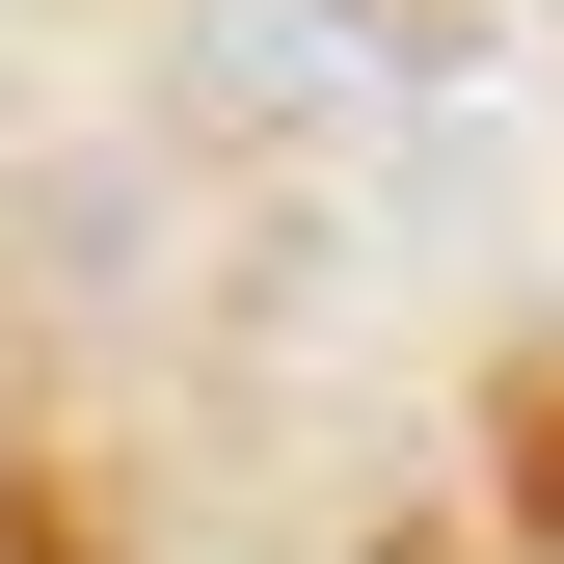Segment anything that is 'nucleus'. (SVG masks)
Wrapping results in <instances>:
<instances>
[{
    "label": "nucleus",
    "mask_w": 564,
    "mask_h": 564,
    "mask_svg": "<svg viewBox=\"0 0 564 564\" xmlns=\"http://www.w3.org/2000/svg\"><path fill=\"white\" fill-rule=\"evenodd\" d=\"M0 564H28V538H0Z\"/></svg>",
    "instance_id": "nucleus-1"
}]
</instances>
